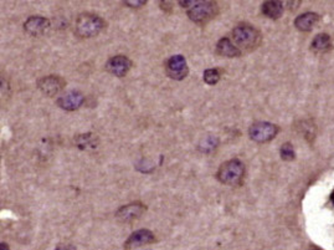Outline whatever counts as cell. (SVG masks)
Masks as SVG:
<instances>
[{
  "label": "cell",
  "mask_w": 334,
  "mask_h": 250,
  "mask_svg": "<svg viewBox=\"0 0 334 250\" xmlns=\"http://www.w3.org/2000/svg\"><path fill=\"white\" fill-rule=\"evenodd\" d=\"M234 44L240 50L253 51L260 46L262 41V34L259 29L250 24H239L231 32Z\"/></svg>",
  "instance_id": "cell-1"
},
{
  "label": "cell",
  "mask_w": 334,
  "mask_h": 250,
  "mask_svg": "<svg viewBox=\"0 0 334 250\" xmlns=\"http://www.w3.org/2000/svg\"><path fill=\"white\" fill-rule=\"evenodd\" d=\"M106 21L100 15L93 13H81L76 18L75 34L82 39H91L106 29Z\"/></svg>",
  "instance_id": "cell-2"
},
{
  "label": "cell",
  "mask_w": 334,
  "mask_h": 250,
  "mask_svg": "<svg viewBox=\"0 0 334 250\" xmlns=\"http://www.w3.org/2000/svg\"><path fill=\"white\" fill-rule=\"evenodd\" d=\"M243 177H245V164L239 158H233L224 162L216 172L217 181L230 187L241 185Z\"/></svg>",
  "instance_id": "cell-3"
},
{
  "label": "cell",
  "mask_w": 334,
  "mask_h": 250,
  "mask_svg": "<svg viewBox=\"0 0 334 250\" xmlns=\"http://www.w3.org/2000/svg\"><path fill=\"white\" fill-rule=\"evenodd\" d=\"M220 8L216 2H200L197 0L190 9L186 10V15L192 22L199 25H205L206 22L213 20L215 16L219 14Z\"/></svg>",
  "instance_id": "cell-4"
},
{
  "label": "cell",
  "mask_w": 334,
  "mask_h": 250,
  "mask_svg": "<svg viewBox=\"0 0 334 250\" xmlns=\"http://www.w3.org/2000/svg\"><path fill=\"white\" fill-rule=\"evenodd\" d=\"M280 132V127L271 122H255L248 128V136L253 141L257 143H266L272 141L277 133Z\"/></svg>",
  "instance_id": "cell-5"
},
{
  "label": "cell",
  "mask_w": 334,
  "mask_h": 250,
  "mask_svg": "<svg viewBox=\"0 0 334 250\" xmlns=\"http://www.w3.org/2000/svg\"><path fill=\"white\" fill-rule=\"evenodd\" d=\"M166 76L175 81H183L188 76L189 66L183 55H173L164 64Z\"/></svg>",
  "instance_id": "cell-6"
},
{
  "label": "cell",
  "mask_w": 334,
  "mask_h": 250,
  "mask_svg": "<svg viewBox=\"0 0 334 250\" xmlns=\"http://www.w3.org/2000/svg\"><path fill=\"white\" fill-rule=\"evenodd\" d=\"M66 86V80L59 75H47L38 80V89L46 97H55L64 91Z\"/></svg>",
  "instance_id": "cell-7"
},
{
  "label": "cell",
  "mask_w": 334,
  "mask_h": 250,
  "mask_svg": "<svg viewBox=\"0 0 334 250\" xmlns=\"http://www.w3.org/2000/svg\"><path fill=\"white\" fill-rule=\"evenodd\" d=\"M146 212V204H143L142 202H133V203L122 206L116 212V219L120 220L121 223H133V221L138 220L141 217H143Z\"/></svg>",
  "instance_id": "cell-8"
},
{
  "label": "cell",
  "mask_w": 334,
  "mask_h": 250,
  "mask_svg": "<svg viewBox=\"0 0 334 250\" xmlns=\"http://www.w3.org/2000/svg\"><path fill=\"white\" fill-rule=\"evenodd\" d=\"M51 22L47 18L41 15H31L22 24L25 33L34 38H40L50 29Z\"/></svg>",
  "instance_id": "cell-9"
},
{
  "label": "cell",
  "mask_w": 334,
  "mask_h": 250,
  "mask_svg": "<svg viewBox=\"0 0 334 250\" xmlns=\"http://www.w3.org/2000/svg\"><path fill=\"white\" fill-rule=\"evenodd\" d=\"M133 63L131 59H128L124 55H116L109 58L106 63V70L113 76L122 78L126 76L132 69Z\"/></svg>",
  "instance_id": "cell-10"
},
{
  "label": "cell",
  "mask_w": 334,
  "mask_h": 250,
  "mask_svg": "<svg viewBox=\"0 0 334 250\" xmlns=\"http://www.w3.org/2000/svg\"><path fill=\"white\" fill-rule=\"evenodd\" d=\"M84 102L85 96L78 90H71V91L65 92V94H62L61 96L56 100V105H58L59 107L69 112L78 109L84 105Z\"/></svg>",
  "instance_id": "cell-11"
},
{
  "label": "cell",
  "mask_w": 334,
  "mask_h": 250,
  "mask_svg": "<svg viewBox=\"0 0 334 250\" xmlns=\"http://www.w3.org/2000/svg\"><path fill=\"white\" fill-rule=\"evenodd\" d=\"M155 241L154 233L149 229H138L133 232L128 237V239L124 241L123 248L124 250H131L134 248H140V246L148 245Z\"/></svg>",
  "instance_id": "cell-12"
},
{
  "label": "cell",
  "mask_w": 334,
  "mask_h": 250,
  "mask_svg": "<svg viewBox=\"0 0 334 250\" xmlns=\"http://www.w3.org/2000/svg\"><path fill=\"white\" fill-rule=\"evenodd\" d=\"M216 54L222 56V58H239L241 56L242 51L234 44V41L230 38L225 36L221 38L216 44Z\"/></svg>",
  "instance_id": "cell-13"
},
{
  "label": "cell",
  "mask_w": 334,
  "mask_h": 250,
  "mask_svg": "<svg viewBox=\"0 0 334 250\" xmlns=\"http://www.w3.org/2000/svg\"><path fill=\"white\" fill-rule=\"evenodd\" d=\"M319 21V15L316 13H308L302 14L294 20V26L299 30V32H310L314 27V25Z\"/></svg>",
  "instance_id": "cell-14"
},
{
  "label": "cell",
  "mask_w": 334,
  "mask_h": 250,
  "mask_svg": "<svg viewBox=\"0 0 334 250\" xmlns=\"http://www.w3.org/2000/svg\"><path fill=\"white\" fill-rule=\"evenodd\" d=\"M332 49V40L328 34H318L311 44V50L317 54H324Z\"/></svg>",
  "instance_id": "cell-15"
},
{
  "label": "cell",
  "mask_w": 334,
  "mask_h": 250,
  "mask_svg": "<svg viewBox=\"0 0 334 250\" xmlns=\"http://www.w3.org/2000/svg\"><path fill=\"white\" fill-rule=\"evenodd\" d=\"M261 13L267 18L277 20L284 14V4L281 2H265L261 5Z\"/></svg>",
  "instance_id": "cell-16"
},
{
  "label": "cell",
  "mask_w": 334,
  "mask_h": 250,
  "mask_svg": "<svg viewBox=\"0 0 334 250\" xmlns=\"http://www.w3.org/2000/svg\"><path fill=\"white\" fill-rule=\"evenodd\" d=\"M219 145H220L219 137L206 136L200 140L199 143H198V150H199L202 153L210 154L217 150Z\"/></svg>",
  "instance_id": "cell-17"
},
{
  "label": "cell",
  "mask_w": 334,
  "mask_h": 250,
  "mask_svg": "<svg viewBox=\"0 0 334 250\" xmlns=\"http://www.w3.org/2000/svg\"><path fill=\"white\" fill-rule=\"evenodd\" d=\"M98 140L93 133H85L75 137V145L80 150H87V148H96Z\"/></svg>",
  "instance_id": "cell-18"
},
{
  "label": "cell",
  "mask_w": 334,
  "mask_h": 250,
  "mask_svg": "<svg viewBox=\"0 0 334 250\" xmlns=\"http://www.w3.org/2000/svg\"><path fill=\"white\" fill-rule=\"evenodd\" d=\"M221 74H222V71H221V69H219V67L206 69L205 71H204L203 78H204V81H205V84H208V85H210V86H214L220 81V78H221Z\"/></svg>",
  "instance_id": "cell-19"
},
{
  "label": "cell",
  "mask_w": 334,
  "mask_h": 250,
  "mask_svg": "<svg viewBox=\"0 0 334 250\" xmlns=\"http://www.w3.org/2000/svg\"><path fill=\"white\" fill-rule=\"evenodd\" d=\"M280 156L284 161H293L296 158V153H294L293 146L291 143H284L280 150Z\"/></svg>",
  "instance_id": "cell-20"
},
{
  "label": "cell",
  "mask_w": 334,
  "mask_h": 250,
  "mask_svg": "<svg viewBox=\"0 0 334 250\" xmlns=\"http://www.w3.org/2000/svg\"><path fill=\"white\" fill-rule=\"evenodd\" d=\"M124 5L128 8H133V9H141L144 5L147 4V0H133V2H123Z\"/></svg>",
  "instance_id": "cell-21"
},
{
  "label": "cell",
  "mask_w": 334,
  "mask_h": 250,
  "mask_svg": "<svg viewBox=\"0 0 334 250\" xmlns=\"http://www.w3.org/2000/svg\"><path fill=\"white\" fill-rule=\"evenodd\" d=\"M195 3H197V0H180V2H178V4H179L182 8H184L185 10H188L190 9Z\"/></svg>",
  "instance_id": "cell-22"
},
{
  "label": "cell",
  "mask_w": 334,
  "mask_h": 250,
  "mask_svg": "<svg viewBox=\"0 0 334 250\" xmlns=\"http://www.w3.org/2000/svg\"><path fill=\"white\" fill-rule=\"evenodd\" d=\"M55 250H77L73 244H67V243H61L56 246Z\"/></svg>",
  "instance_id": "cell-23"
},
{
  "label": "cell",
  "mask_w": 334,
  "mask_h": 250,
  "mask_svg": "<svg viewBox=\"0 0 334 250\" xmlns=\"http://www.w3.org/2000/svg\"><path fill=\"white\" fill-rule=\"evenodd\" d=\"M0 250H10V248L7 243H2L0 244Z\"/></svg>",
  "instance_id": "cell-24"
},
{
  "label": "cell",
  "mask_w": 334,
  "mask_h": 250,
  "mask_svg": "<svg viewBox=\"0 0 334 250\" xmlns=\"http://www.w3.org/2000/svg\"><path fill=\"white\" fill-rule=\"evenodd\" d=\"M330 199H332V202H333V204H334V192L332 193V196H330Z\"/></svg>",
  "instance_id": "cell-25"
}]
</instances>
